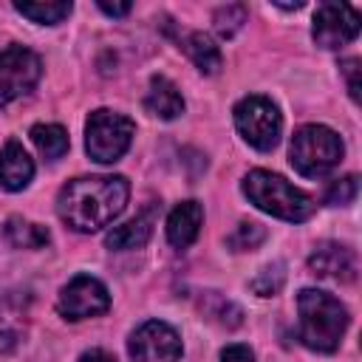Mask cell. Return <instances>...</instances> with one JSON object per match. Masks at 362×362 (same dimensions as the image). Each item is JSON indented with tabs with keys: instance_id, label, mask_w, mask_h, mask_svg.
<instances>
[{
	"instance_id": "obj_1",
	"label": "cell",
	"mask_w": 362,
	"mask_h": 362,
	"mask_svg": "<svg viewBox=\"0 0 362 362\" xmlns=\"http://www.w3.org/2000/svg\"><path fill=\"white\" fill-rule=\"evenodd\" d=\"M130 184L122 175H82L59 189L57 212L76 232L107 226L127 204Z\"/></svg>"
},
{
	"instance_id": "obj_2",
	"label": "cell",
	"mask_w": 362,
	"mask_h": 362,
	"mask_svg": "<svg viewBox=\"0 0 362 362\" xmlns=\"http://www.w3.org/2000/svg\"><path fill=\"white\" fill-rule=\"evenodd\" d=\"M300 308V339L311 351L331 354L339 348L342 334L348 328V311L345 305L320 288H303L297 297Z\"/></svg>"
},
{
	"instance_id": "obj_3",
	"label": "cell",
	"mask_w": 362,
	"mask_h": 362,
	"mask_svg": "<svg viewBox=\"0 0 362 362\" xmlns=\"http://www.w3.org/2000/svg\"><path fill=\"white\" fill-rule=\"evenodd\" d=\"M243 195L257 209H263L274 218L291 221V223H303L314 215V201L303 189L291 187L283 175L269 173V170H252L243 178Z\"/></svg>"
},
{
	"instance_id": "obj_4",
	"label": "cell",
	"mask_w": 362,
	"mask_h": 362,
	"mask_svg": "<svg viewBox=\"0 0 362 362\" xmlns=\"http://www.w3.org/2000/svg\"><path fill=\"white\" fill-rule=\"evenodd\" d=\"M342 139L325 124H305L294 133L288 156L291 167L305 178H320L342 161Z\"/></svg>"
},
{
	"instance_id": "obj_5",
	"label": "cell",
	"mask_w": 362,
	"mask_h": 362,
	"mask_svg": "<svg viewBox=\"0 0 362 362\" xmlns=\"http://www.w3.org/2000/svg\"><path fill=\"white\" fill-rule=\"evenodd\" d=\"M136 136V124L122 116V113H113V110H93L88 116V124H85V150L93 161L99 164H113L119 161L130 141Z\"/></svg>"
},
{
	"instance_id": "obj_6",
	"label": "cell",
	"mask_w": 362,
	"mask_h": 362,
	"mask_svg": "<svg viewBox=\"0 0 362 362\" xmlns=\"http://www.w3.org/2000/svg\"><path fill=\"white\" fill-rule=\"evenodd\" d=\"M235 127L243 136V141H249L260 153H269L280 141L283 119H280V110H277V105L272 99H266V96H243L235 105Z\"/></svg>"
},
{
	"instance_id": "obj_7",
	"label": "cell",
	"mask_w": 362,
	"mask_h": 362,
	"mask_svg": "<svg viewBox=\"0 0 362 362\" xmlns=\"http://www.w3.org/2000/svg\"><path fill=\"white\" fill-rule=\"evenodd\" d=\"M42 74V62L31 48L11 45L0 51V107L28 93Z\"/></svg>"
},
{
	"instance_id": "obj_8",
	"label": "cell",
	"mask_w": 362,
	"mask_h": 362,
	"mask_svg": "<svg viewBox=\"0 0 362 362\" xmlns=\"http://www.w3.org/2000/svg\"><path fill=\"white\" fill-rule=\"evenodd\" d=\"M110 308V294L107 288L90 277V274H76L62 291H59V300H57V311L65 317V320H85V317H96V314H105Z\"/></svg>"
},
{
	"instance_id": "obj_9",
	"label": "cell",
	"mask_w": 362,
	"mask_h": 362,
	"mask_svg": "<svg viewBox=\"0 0 362 362\" xmlns=\"http://www.w3.org/2000/svg\"><path fill=\"white\" fill-rule=\"evenodd\" d=\"M130 359L133 362H178L181 339L167 322L147 320L130 337Z\"/></svg>"
},
{
	"instance_id": "obj_10",
	"label": "cell",
	"mask_w": 362,
	"mask_h": 362,
	"mask_svg": "<svg viewBox=\"0 0 362 362\" xmlns=\"http://www.w3.org/2000/svg\"><path fill=\"white\" fill-rule=\"evenodd\" d=\"M359 34V14L348 3H322L314 14V42L320 48H342Z\"/></svg>"
},
{
	"instance_id": "obj_11",
	"label": "cell",
	"mask_w": 362,
	"mask_h": 362,
	"mask_svg": "<svg viewBox=\"0 0 362 362\" xmlns=\"http://www.w3.org/2000/svg\"><path fill=\"white\" fill-rule=\"evenodd\" d=\"M308 269L317 277L325 280H337V283H354L359 263H356V252L342 246V243H320L311 255H308Z\"/></svg>"
},
{
	"instance_id": "obj_12",
	"label": "cell",
	"mask_w": 362,
	"mask_h": 362,
	"mask_svg": "<svg viewBox=\"0 0 362 362\" xmlns=\"http://www.w3.org/2000/svg\"><path fill=\"white\" fill-rule=\"evenodd\" d=\"M156 218H158V204H150L147 209H141L127 223L113 226L105 235V246H110V249H141L150 240V235H153Z\"/></svg>"
},
{
	"instance_id": "obj_13",
	"label": "cell",
	"mask_w": 362,
	"mask_h": 362,
	"mask_svg": "<svg viewBox=\"0 0 362 362\" xmlns=\"http://www.w3.org/2000/svg\"><path fill=\"white\" fill-rule=\"evenodd\" d=\"M34 178V161L28 158L25 147L20 141H6L3 153H0V187L8 192H17L23 187H28V181Z\"/></svg>"
},
{
	"instance_id": "obj_14",
	"label": "cell",
	"mask_w": 362,
	"mask_h": 362,
	"mask_svg": "<svg viewBox=\"0 0 362 362\" xmlns=\"http://www.w3.org/2000/svg\"><path fill=\"white\" fill-rule=\"evenodd\" d=\"M201 221H204V209L198 201H184L178 204L170 218H167V240L175 249H187L195 243L198 232H201Z\"/></svg>"
},
{
	"instance_id": "obj_15",
	"label": "cell",
	"mask_w": 362,
	"mask_h": 362,
	"mask_svg": "<svg viewBox=\"0 0 362 362\" xmlns=\"http://www.w3.org/2000/svg\"><path fill=\"white\" fill-rule=\"evenodd\" d=\"M144 107L158 119H175L184 113V96L167 76H153L150 90L144 96Z\"/></svg>"
},
{
	"instance_id": "obj_16",
	"label": "cell",
	"mask_w": 362,
	"mask_h": 362,
	"mask_svg": "<svg viewBox=\"0 0 362 362\" xmlns=\"http://www.w3.org/2000/svg\"><path fill=\"white\" fill-rule=\"evenodd\" d=\"M184 51L187 57L195 62L198 71L204 74H218L221 65H223V57H221V48L212 42V37H206L204 31H192L187 40H184Z\"/></svg>"
},
{
	"instance_id": "obj_17",
	"label": "cell",
	"mask_w": 362,
	"mask_h": 362,
	"mask_svg": "<svg viewBox=\"0 0 362 362\" xmlns=\"http://www.w3.org/2000/svg\"><path fill=\"white\" fill-rule=\"evenodd\" d=\"M6 238H8V243L17 246V249H42V246H48V240H51V235H48L45 226L31 223V221H25V218H8V221H6Z\"/></svg>"
},
{
	"instance_id": "obj_18",
	"label": "cell",
	"mask_w": 362,
	"mask_h": 362,
	"mask_svg": "<svg viewBox=\"0 0 362 362\" xmlns=\"http://www.w3.org/2000/svg\"><path fill=\"white\" fill-rule=\"evenodd\" d=\"M31 141L37 144V150L48 161H57L68 153V133L59 124H34L31 127Z\"/></svg>"
},
{
	"instance_id": "obj_19",
	"label": "cell",
	"mask_w": 362,
	"mask_h": 362,
	"mask_svg": "<svg viewBox=\"0 0 362 362\" xmlns=\"http://www.w3.org/2000/svg\"><path fill=\"white\" fill-rule=\"evenodd\" d=\"M14 8L28 17L31 23H42V25H57L71 14V3L57 0V3H14Z\"/></svg>"
},
{
	"instance_id": "obj_20",
	"label": "cell",
	"mask_w": 362,
	"mask_h": 362,
	"mask_svg": "<svg viewBox=\"0 0 362 362\" xmlns=\"http://www.w3.org/2000/svg\"><path fill=\"white\" fill-rule=\"evenodd\" d=\"M283 283H286V266L283 263H269L255 274L252 291L260 294V297H272V294H277L283 288Z\"/></svg>"
},
{
	"instance_id": "obj_21",
	"label": "cell",
	"mask_w": 362,
	"mask_h": 362,
	"mask_svg": "<svg viewBox=\"0 0 362 362\" xmlns=\"http://www.w3.org/2000/svg\"><path fill=\"white\" fill-rule=\"evenodd\" d=\"M243 23H246V8H243L240 3H226V6H221V8L215 11V31H218L223 40L235 37Z\"/></svg>"
},
{
	"instance_id": "obj_22",
	"label": "cell",
	"mask_w": 362,
	"mask_h": 362,
	"mask_svg": "<svg viewBox=\"0 0 362 362\" xmlns=\"http://www.w3.org/2000/svg\"><path fill=\"white\" fill-rule=\"evenodd\" d=\"M206 300L209 303H215V308L212 305H201L212 320H218L221 325H226V328H235V325H240V320H243V311L232 303V300H226V297H221V294H215V291H209L206 294Z\"/></svg>"
},
{
	"instance_id": "obj_23",
	"label": "cell",
	"mask_w": 362,
	"mask_h": 362,
	"mask_svg": "<svg viewBox=\"0 0 362 362\" xmlns=\"http://www.w3.org/2000/svg\"><path fill=\"white\" fill-rule=\"evenodd\" d=\"M266 240V229L260 223H252V221H243L238 223V229L226 238V243L235 249V252H246V249H257L260 243Z\"/></svg>"
},
{
	"instance_id": "obj_24",
	"label": "cell",
	"mask_w": 362,
	"mask_h": 362,
	"mask_svg": "<svg viewBox=\"0 0 362 362\" xmlns=\"http://www.w3.org/2000/svg\"><path fill=\"white\" fill-rule=\"evenodd\" d=\"M356 189H359V178L356 175H345V178H339V181H334L331 187H328V192H325V204H339V206H345V204H351L354 198H356Z\"/></svg>"
},
{
	"instance_id": "obj_25",
	"label": "cell",
	"mask_w": 362,
	"mask_h": 362,
	"mask_svg": "<svg viewBox=\"0 0 362 362\" xmlns=\"http://www.w3.org/2000/svg\"><path fill=\"white\" fill-rule=\"evenodd\" d=\"M342 74L348 76V90H351V99L356 102L359 99V59H345Z\"/></svg>"
},
{
	"instance_id": "obj_26",
	"label": "cell",
	"mask_w": 362,
	"mask_h": 362,
	"mask_svg": "<svg viewBox=\"0 0 362 362\" xmlns=\"http://www.w3.org/2000/svg\"><path fill=\"white\" fill-rule=\"evenodd\" d=\"M221 362H255V356H252L249 345H229V348H223Z\"/></svg>"
},
{
	"instance_id": "obj_27",
	"label": "cell",
	"mask_w": 362,
	"mask_h": 362,
	"mask_svg": "<svg viewBox=\"0 0 362 362\" xmlns=\"http://www.w3.org/2000/svg\"><path fill=\"white\" fill-rule=\"evenodd\" d=\"M14 345H17V331L11 328V320L0 314V351H8Z\"/></svg>"
},
{
	"instance_id": "obj_28",
	"label": "cell",
	"mask_w": 362,
	"mask_h": 362,
	"mask_svg": "<svg viewBox=\"0 0 362 362\" xmlns=\"http://www.w3.org/2000/svg\"><path fill=\"white\" fill-rule=\"evenodd\" d=\"M99 8L105 11V14H110V17H124V14H130V3H107V0H99Z\"/></svg>"
},
{
	"instance_id": "obj_29",
	"label": "cell",
	"mask_w": 362,
	"mask_h": 362,
	"mask_svg": "<svg viewBox=\"0 0 362 362\" xmlns=\"http://www.w3.org/2000/svg\"><path fill=\"white\" fill-rule=\"evenodd\" d=\"M79 362H116L113 356H107L105 351H88V354H82V359Z\"/></svg>"
}]
</instances>
